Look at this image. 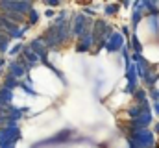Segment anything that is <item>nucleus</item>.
<instances>
[{"instance_id": "f257e3e1", "label": "nucleus", "mask_w": 159, "mask_h": 148, "mask_svg": "<svg viewBox=\"0 0 159 148\" xmlns=\"http://www.w3.org/2000/svg\"><path fill=\"white\" fill-rule=\"evenodd\" d=\"M157 87H159V83H157Z\"/></svg>"}]
</instances>
